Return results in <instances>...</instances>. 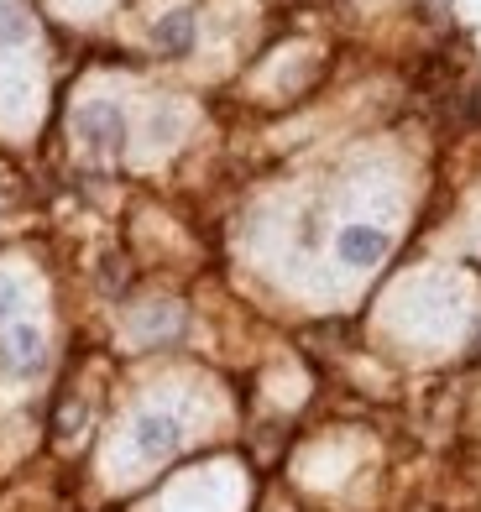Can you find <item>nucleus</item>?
<instances>
[{"label": "nucleus", "mask_w": 481, "mask_h": 512, "mask_svg": "<svg viewBox=\"0 0 481 512\" xmlns=\"http://www.w3.org/2000/svg\"><path fill=\"white\" fill-rule=\"evenodd\" d=\"M152 42H157V48H163L168 58H189V53H194V42H199V21H194V11H168V16H157Z\"/></svg>", "instance_id": "obj_3"}, {"label": "nucleus", "mask_w": 481, "mask_h": 512, "mask_svg": "<svg viewBox=\"0 0 481 512\" xmlns=\"http://www.w3.org/2000/svg\"><path fill=\"white\" fill-rule=\"evenodd\" d=\"M387 251V236L377 225H346L340 230V262L346 267H377Z\"/></svg>", "instance_id": "obj_4"}, {"label": "nucleus", "mask_w": 481, "mask_h": 512, "mask_svg": "<svg viewBox=\"0 0 481 512\" xmlns=\"http://www.w3.org/2000/svg\"><path fill=\"white\" fill-rule=\"evenodd\" d=\"M6 351H11L6 361H11L16 371H37V366H42V335H37V330H16V340L6 345Z\"/></svg>", "instance_id": "obj_6"}, {"label": "nucleus", "mask_w": 481, "mask_h": 512, "mask_svg": "<svg viewBox=\"0 0 481 512\" xmlns=\"http://www.w3.org/2000/svg\"><path fill=\"white\" fill-rule=\"evenodd\" d=\"M16 304H21L16 283H11V277H0V324H11V319H16Z\"/></svg>", "instance_id": "obj_7"}, {"label": "nucleus", "mask_w": 481, "mask_h": 512, "mask_svg": "<svg viewBox=\"0 0 481 512\" xmlns=\"http://www.w3.org/2000/svg\"><path fill=\"white\" fill-rule=\"evenodd\" d=\"M131 445H136L142 460H168L183 445V424L173 413H142V418H136V429H131Z\"/></svg>", "instance_id": "obj_2"}, {"label": "nucleus", "mask_w": 481, "mask_h": 512, "mask_svg": "<svg viewBox=\"0 0 481 512\" xmlns=\"http://www.w3.org/2000/svg\"><path fill=\"white\" fill-rule=\"evenodd\" d=\"M74 126H79V142L95 147V152H116L126 142V115H121V105H110V100L84 105Z\"/></svg>", "instance_id": "obj_1"}, {"label": "nucleus", "mask_w": 481, "mask_h": 512, "mask_svg": "<svg viewBox=\"0 0 481 512\" xmlns=\"http://www.w3.org/2000/svg\"><path fill=\"white\" fill-rule=\"evenodd\" d=\"M32 37V21L16 0H0V48H16V42Z\"/></svg>", "instance_id": "obj_5"}]
</instances>
